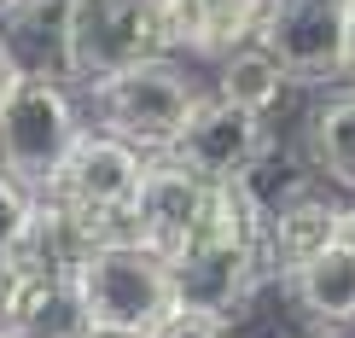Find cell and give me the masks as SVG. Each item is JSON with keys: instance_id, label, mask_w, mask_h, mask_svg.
<instances>
[{"instance_id": "6da1fadb", "label": "cell", "mask_w": 355, "mask_h": 338, "mask_svg": "<svg viewBox=\"0 0 355 338\" xmlns=\"http://www.w3.org/2000/svg\"><path fill=\"white\" fill-rule=\"evenodd\" d=\"M76 298L94 332H128L152 338L169 315H181L175 303V269L157 245L123 239V245H94L76 262Z\"/></svg>"}, {"instance_id": "7a4b0ae2", "label": "cell", "mask_w": 355, "mask_h": 338, "mask_svg": "<svg viewBox=\"0 0 355 338\" xmlns=\"http://www.w3.org/2000/svg\"><path fill=\"white\" fill-rule=\"evenodd\" d=\"M146 58H175V29L164 0H70L58 76H76L82 87L135 70Z\"/></svg>"}, {"instance_id": "3957f363", "label": "cell", "mask_w": 355, "mask_h": 338, "mask_svg": "<svg viewBox=\"0 0 355 338\" xmlns=\"http://www.w3.org/2000/svg\"><path fill=\"white\" fill-rule=\"evenodd\" d=\"M146 164H152V158H146L140 146L116 140V135H105V128H82V140L70 146V158H64V169H58V181L47 187V198L70 204V210L82 216V228H87L94 245L140 239L135 198H140Z\"/></svg>"}, {"instance_id": "277c9868", "label": "cell", "mask_w": 355, "mask_h": 338, "mask_svg": "<svg viewBox=\"0 0 355 338\" xmlns=\"http://www.w3.org/2000/svg\"><path fill=\"white\" fill-rule=\"evenodd\" d=\"M87 94H94V128L140 146L146 158H164L187 135L192 111L204 105V94L192 87V76L175 58H146L135 70H116V76L94 82Z\"/></svg>"}, {"instance_id": "5b68a950", "label": "cell", "mask_w": 355, "mask_h": 338, "mask_svg": "<svg viewBox=\"0 0 355 338\" xmlns=\"http://www.w3.org/2000/svg\"><path fill=\"white\" fill-rule=\"evenodd\" d=\"M82 111L70 99V87L47 76V70H29L24 87L12 94V105L0 111V169L12 181H24L29 193H47L64 169L70 146L82 140Z\"/></svg>"}, {"instance_id": "8992f818", "label": "cell", "mask_w": 355, "mask_h": 338, "mask_svg": "<svg viewBox=\"0 0 355 338\" xmlns=\"http://www.w3.org/2000/svg\"><path fill=\"white\" fill-rule=\"evenodd\" d=\"M164 158H175V164L192 169V175H204L210 187L250 181V175L262 169V158H268V123H262L257 111H239V105H227V99L204 94V105L192 111L187 135L175 140Z\"/></svg>"}, {"instance_id": "52a82bcc", "label": "cell", "mask_w": 355, "mask_h": 338, "mask_svg": "<svg viewBox=\"0 0 355 338\" xmlns=\"http://www.w3.org/2000/svg\"><path fill=\"white\" fill-rule=\"evenodd\" d=\"M175 303L181 315H210L227 327L262 286V251H175Z\"/></svg>"}, {"instance_id": "ba28073f", "label": "cell", "mask_w": 355, "mask_h": 338, "mask_svg": "<svg viewBox=\"0 0 355 338\" xmlns=\"http://www.w3.org/2000/svg\"><path fill=\"white\" fill-rule=\"evenodd\" d=\"M257 41L291 76H332V70H344V12L315 6V0H274Z\"/></svg>"}, {"instance_id": "9c48e42d", "label": "cell", "mask_w": 355, "mask_h": 338, "mask_svg": "<svg viewBox=\"0 0 355 338\" xmlns=\"http://www.w3.org/2000/svg\"><path fill=\"white\" fill-rule=\"evenodd\" d=\"M338 222H344V204H327L320 193H291L262 210V269L291 280L303 274L320 251L338 245Z\"/></svg>"}, {"instance_id": "30bf717a", "label": "cell", "mask_w": 355, "mask_h": 338, "mask_svg": "<svg viewBox=\"0 0 355 338\" xmlns=\"http://www.w3.org/2000/svg\"><path fill=\"white\" fill-rule=\"evenodd\" d=\"M204 193H210L204 175L181 169L175 158H152V164H146V181H140V198H135L140 239L157 245L164 257H175L187 245L192 222H198V210H204Z\"/></svg>"}, {"instance_id": "8fae6325", "label": "cell", "mask_w": 355, "mask_h": 338, "mask_svg": "<svg viewBox=\"0 0 355 338\" xmlns=\"http://www.w3.org/2000/svg\"><path fill=\"white\" fill-rule=\"evenodd\" d=\"M169 29H175V53H198V58H227L250 47L262 35L274 0H164Z\"/></svg>"}, {"instance_id": "7c38bea8", "label": "cell", "mask_w": 355, "mask_h": 338, "mask_svg": "<svg viewBox=\"0 0 355 338\" xmlns=\"http://www.w3.org/2000/svg\"><path fill=\"white\" fill-rule=\"evenodd\" d=\"M291 298L303 303L309 321L320 327H355V251L349 245H332L309 262L303 274H291Z\"/></svg>"}, {"instance_id": "4fadbf2b", "label": "cell", "mask_w": 355, "mask_h": 338, "mask_svg": "<svg viewBox=\"0 0 355 338\" xmlns=\"http://www.w3.org/2000/svg\"><path fill=\"white\" fill-rule=\"evenodd\" d=\"M286 82H291V70L279 65L262 41H250V47L227 53L216 65V99H227V105H239V111H257V117H268L279 105Z\"/></svg>"}, {"instance_id": "5bb4252c", "label": "cell", "mask_w": 355, "mask_h": 338, "mask_svg": "<svg viewBox=\"0 0 355 338\" xmlns=\"http://www.w3.org/2000/svg\"><path fill=\"white\" fill-rule=\"evenodd\" d=\"M309 152H315V169L327 175L332 187L355 193V94H338L315 111V128H309Z\"/></svg>"}, {"instance_id": "9a60e30c", "label": "cell", "mask_w": 355, "mask_h": 338, "mask_svg": "<svg viewBox=\"0 0 355 338\" xmlns=\"http://www.w3.org/2000/svg\"><path fill=\"white\" fill-rule=\"evenodd\" d=\"M35 204H41V193H29L24 181H12V175L0 169V262L29 239V228H35Z\"/></svg>"}, {"instance_id": "2e32d148", "label": "cell", "mask_w": 355, "mask_h": 338, "mask_svg": "<svg viewBox=\"0 0 355 338\" xmlns=\"http://www.w3.org/2000/svg\"><path fill=\"white\" fill-rule=\"evenodd\" d=\"M152 338H227V327L210 321V315H169Z\"/></svg>"}, {"instance_id": "e0dca14e", "label": "cell", "mask_w": 355, "mask_h": 338, "mask_svg": "<svg viewBox=\"0 0 355 338\" xmlns=\"http://www.w3.org/2000/svg\"><path fill=\"white\" fill-rule=\"evenodd\" d=\"M24 76H29V65L12 53V41H6V35H0V111L12 105V94L24 87Z\"/></svg>"}, {"instance_id": "ac0fdd59", "label": "cell", "mask_w": 355, "mask_h": 338, "mask_svg": "<svg viewBox=\"0 0 355 338\" xmlns=\"http://www.w3.org/2000/svg\"><path fill=\"white\" fill-rule=\"evenodd\" d=\"M344 70L355 76V6L344 12Z\"/></svg>"}, {"instance_id": "d6986e66", "label": "cell", "mask_w": 355, "mask_h": 338, "mask_svg": "<svg viewBox=\"0 0 355 338\" xmlns=\"http://www.w3.org/2000/svg\"><path fill=\"white\" fill-rule=\"evenodd\" d=\"M338 245L355 251V204H344V222H338Z\"/></svg>"}, {"instance_id": "ffe728a7", "label": "cell", "mask_w": 355, "mask_h": 338, "mask_svg": "<svg viewBox=\"0 0 355 338\" xmlns=\"http://www.w3.org/2000/svg\"><path fill=\"white\" fill-rule=\"evenodd\" d=\"M315 6H332V12H349L355 0H315Z\"/></svg>"}, {"instance_id": "44dd1931", "label": "cell", "mask_w": 355, "mask_h": 338, "mask_svg": "<svg viewBox=\"0 0 355 338\" xmlns=\"http://www.w3.org/2000/svg\"><path fill=\"white\" fill-rule=\"evenodd\" d=\"M87 338H128V332H87Z\"/></svg>"}, {"instance_id": "7402d4cb", "label": "cell", "mask_w": 355, "mask_h": 338, "mask_svg": "<svg viewBox=\"0 0 355 338\" xmlns=\"http://www.w3.org/2000/svg\"><path fill=\"white\" fill-rule=\"evenodd\" d=\"M0 338H18V332H12V327H0Z\"/></svg>"}]
</instances>
